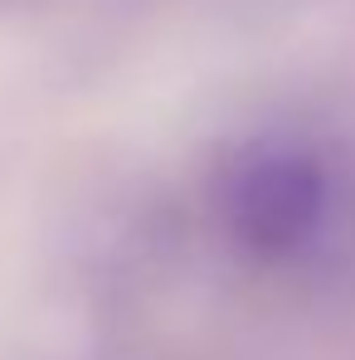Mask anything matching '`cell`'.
Returning <instances> with one entry per match:
<instances>
[{
	"mask_svg": "<svg viewBox=\"0 0 355 360\" xmlns=\"http://www.w3.org/2000/svg\"><path fill=\"white\" fill-rule=\"evenodd\" d=\"M331 210V171L316 151L273 141L248 151L224 185V224L243 253L283 263L321 234Z\"/></svg>",
	"mask_w": 355,
	"mask_h": 360,
	"instance_id": "1",
	"label": "cell"
}]
</instances>
